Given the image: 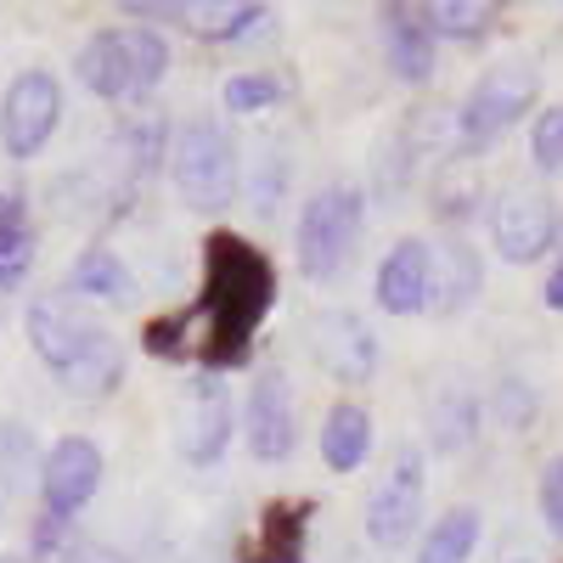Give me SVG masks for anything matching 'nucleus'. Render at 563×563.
<instances>
[{"label":"nucleus","mask_w":563,"mask_h":563,"mask_svg":"<svg viewBox=\"0 0 563 563\" xmlns=\"http://www.w3.org/2000/svg\"><path fill=\"white\" fill-rule=\"evenodd\" d=\"M271 299H276L271 260L238 231H214L203 249V299H198V310L209 316L203 366H238L260 321L271 316Z\"/></svg>","instance_id":"obj_1"},{"label":"nucleus","mask_w":563,"mask_h":563,"mask_svg":"<svg viewBox=\"0 0 563 563\" xmlns=\"http://www.w3.org/2000/svg\"><path fill=\"white\" fill-rule=\"evenodd\" d=\"M29 344L57 378H68L74 395H108L124 378L119 344L102 327H90L68 299H34L29 305Z\"/></svg>","instance_id":"obj_2"},{"label":"nucleus","mask_w":563,"mask_h":563,"mask_svg":"<svg viewBox=\"0 0 563 563\" xmlns=\"http://www.w3.org/2000/svg\"><path fill=\"white\" fill-rule=\"evenodd\" d=\"M79 79L90 97H147V90L169 74V45L153 29H108V34H90L79 45Z\"/></svg>","instance_id":"obj_3"},{"label":"nucleus","mask_w":563,"mask_h":563,"mask_svg":"<svg viewBox=\"0 0 563 563\" xmlns=\"http://www.w3.org/2000/svg\"><path fill=\"white\" fill-rule=\"evenodd\" d=\"M361 220H366V198L361 186L339 180V186H321V192L305 203L299 214V271L310 282H333L361 238Z\"/></svg>","instance_id":"obj_4"},{"label":"nucleus","mask_w":563,"mask_h":563,"mask_svg":"<svg viewBox=\"0 0 563 563\" xmlns=\"http://www.w3.org/2000/svg\"><path fill=\"white\" fill-rule=\"evenodd\" d=\"M169 175L192 209H225L238 198V147L214 119H192L169 147Z\"/></svg>","instance_id":"obj_5"},{"label":"nucleus","mask_w":563,"mask_h":563,"mask_svg":"<svg viewBox=\"0 0 563 563\" xmlns=\"http://www.w3.org/2000/svg\"><path fill=\"white\" fill-rule=\"evenodd\" d=\"M536 97H541V68L530 57H512V63L485 68V79L467 90V102L456 113L462 147H485V141H496L507 124H519V113H530Z\"/></svg>","instance_id":"obj_6"},{"label":"nucleus","mask_w":563,"mask_h":563,"mask_svg":"<svg viewBox=\"0 0 563 563\" xmlns=\"http://www.w3.org/2000/svg\"><path fill=\"white\" fill-rule=\"evenodd\" d=\"M57 119H63V85L45 68L18 74L0 97V147H7V158H34L57 135Z\"/></svg>","instance_id":"obj_7"},{"label":"nucleus","mask_w":563,"mask_h":563,"mask_svg":"<svg viewBox=\"0 0 563 563\" xmlns=\"http://www.w3.org/2000/svg\"><path fill=\"white\" fill-rule=\"evenodd\" d=\"M417 519H422V456H417V445H400L389 456V474L372 485L366 536L378 547H406L417 536Z\"/></svg>","instance_id":"obj_8"},{"label":"nucleus","mask_w":563,"mask_h":563,"mask_svg":"<svg viewBox=\"0 0 563 563\" xmlns=\"http://www.w3.org/2000/svg\"><path fill=\"white\" fill-rule=\"evenodd\" d=\"M490 238H496L501 260L536 265V260L552 249V238H558V209H552L541 192H507V198H496V209H490Z\"/></svg>","instance_id":"obj_9"},{"label":"nucleus","mask_w":563,"mask_h":563,"mask_svg":"<svg viewBox=\"0 0 563 563\" xmlns=\"http://www.w3.org/2000/svg\"><path fill=\"white\" fill-rule=\"evenodd\" d=\"M102 485V451L68 434L57 440L52 451H45V467H40V490H45V507L57 512V519H68V512H79L90 496H97Z\"/></svg>","instance_id":"obj_10"},{"label":"nucleus","mask_w":563,"mask_h":563,"mask_svg":"<svg viewBox=\"0 0 563 563\" xmlns=\"http://www.w3.org/2000/svg\"><path fill=\"white\" fill-rule=\"evenodd\" d=\"M310 339H316V361L333 372L339 384H366L378 372V339L372 327L350 310H327L310 321Z\"/></svg>","instance_id":"obj_11"},{"label":"nucleus","mask_w":563,"mask_h":563,"mask_svg":"<svg viewBox=\"0 0 563 563\" xmlns=\"http://www.w3.org/2000/svg\"><path fill=\"white\" fill-rule=\"evenodd\" d=\"M299 445V422H294V389L282 372H260L249 389V451L260 462H288Z\"/></svg>","instance_id":"obj_12"},{"label":"nucleus","mask_w":563,"mask_h":563,"mask_svg":"<svg viewBox=\"0 0 563 563\" xmlns=\"http://www.w3.org/2000/svg\"><path fill=\"white\" fill-rule=\"evenodd\" d=\"M231 429H238V417H231V395H225V384L198 378L192 395H186V411H180V456L192 462V467L220 462L225 445H231Z\"/></svg>","instance_id":"obj_13"},{"label":"nucleus","mask_w":563,"mask_h":563,"mask_svg":"<svg viewBox=\"0 0 563 563\" xmlns=\"http://www.w3.org/2000/svg\"><path fill=\"white\" fill-rule=\"evenodd\" d=\"M378 305L389 316H417V310H434V249L429 243H395L378 265Z\"/></svg>","instance_id":"obj_14"},{"label":"nucleus","mask_w":563,"mask_h":563,"mask_svg":"<svg viewBox=\"0 0 563 563\" xmlns=\"http://www.w3.org/2000/svg\"><path fill=\"white\" fill-rule=\"evenodd\" d=\"M366 451H372V417L355 400L327 411V422H321V462L333 467V474H355V467L366 462Z\"/></svg>","instance_id":"obj_15"},{"label":"nucleus","mask_w":563,"mask_h":563,"mask_svg":"<svg viewBox=\"0 0 563 563\" xmlns=\"http://www.w3.org/2000/svg\"><path fill=\"white\" fill-rule=\"evenodd\" d=\"M384 40H389V68L406 85L434 79V29L422 23V12H389Z\"/></svg>","instance_id":"obj_16"},{"label":"nucleus","mask_w":563,"mask_h":563,"mask_svg":"<svg viewBox=\"0 0 563 563\" xmlns=\"http://www.w3.org/2000/svg\"><path fill=\"white\" fill-rule=\"evenodd\" d=\"M479 254L467 249V243H451V249H434V310H462V305H474L479 299Z\"/></svg>","instance_id":"obj_17"},{"label":"nucleus","mask_w":563,"mask_h":563,"mask_svg":"<svg viewBox=\"0 0 563 563\" xmlns=\"http://www.w3.org/2000/svg\"><path fill=\"white\" fill-rule=\"evenodd\" d=\"M479 507H451V512H440L434 519V530L422 536V547H417V563H467L474 558V547H479Z\"/></svg>","instance_id":"obj_18"},{"label":"nucleus","mask_w":563,"mask_h":563,"mask_svg":"<svg viewBox=\"0 0 563 563\" xmlns=\"http://www.w3.org/2000/svg\"><path fill=\"white\" fill-rule=\"evenodd\" d=\"M34 265V231L18 192H0V288H18Z\"/></svg>","instance_id":"obj_19"},{"label":"nucleus","mask_w":563,"mask_h":563,"mask_svg":"<svg viewBox=\"0 0 563 563\" xmlns=\"http://www.w3.org/2000/svg\"><path fill=\"white\" fill-rule=\"evenodd\" d=\"M74 294L102 299V305H130L135 282H130V271H124V260L113 249H85L79 265H74Z\"/></svg>","instance_id":"obj_20"},{"label":"nucleus","mask_w":563,"mask_h":563,"mask_svg":"<svg viewBox=\"0 0 563 563\" xmlns=\"http://www.w3.org/2000/svg\"><path fill=\"white\" fill-rule=\"evenodd\" d=\"M496 18L501 12L485 7V0H440V7H422V23L445 40H485L496 29Z\"/></svg>","instance_id":"obj_21"},{"label":"nucleus","mask_w":563,"mask_h":563,"mask_svg":"<svg viewBox=\"0 0 563 563\" xmlns=\"http://www.w3.org/2000/svg\"><path fill=\"white\" fill-rule=\"evenodd\" d=\"M192 34H203V40H238V34H249L260 18H265V7H254V0H225V7H180L175 12Z\"/></svg>","instance_id":"obj_22"},{"label":"nucleus","mask_w":563,"mask_h":563,"mask_svg":"<svg viewBox=\"0 0 563 563\" xmlns=\"http://www.w3.org/2000/svg\"><path fill=\"white\" fill-rule=\"evenodd\" d=\"M474 422H479V400L467 395V389H445L434 400V417H429L434 451H462L467 440H474Z\"/></svg>","instance_id":"obj_23"},{"label":"nucleus","mask_w":563,"mask_h":563,"mask_svg":"<svg viewBox=\"0 0 563 563\" xmlns=\"http://www.w3.org/2000/svg\"><path fill=\"white\" fill-rule=\"evenodd\" d=\"M260 563H305V507H265Z\"/></svg>","instance_id":"obj_24"},{"label":"nucleus","mask_w":563,"mask_h":563,"mask_svg":"<svg viewBox=\"0 0 563 563\" xmlns=\"http://www.w3.org/2000/svg\"><path fill=\"white\" fill-rule=\"evenodd\" d=\"M276 97H282V79L276 74H231L225 90H220L225 113H265Z\"/></svg>","instance_id":"obj_25"},{"label":"nucleus","mask_w":563,"mask_h":563,"mask_svg":"<svg viewBox=\"0 0 563 563\" xmlns=\"http://www.w3.org/2000/svg\"><path fill=\"white\" fill-rule=\"evenodd\" d=\"M119 147H124V169H130L135 180H141V175H153V169H158V158H169V153H164V124H158V119L130 124Z\"/></svg>","instance_id":"obj_26"},{"label":"nucleus","mask_w":563,"mask_h":563,"mask_svg":"<svg viewBox=\"0 0 563 563\" xmlns=\"http://www.w3.org/2000/svg\"><path fill=\"white\" fill-rule=\"evenodd\" d=\"M496 411H501V422H507V429H530V422H536V389L525 384V378H507L501 389H496Z\"/></svg>","instance_id":"obj_27"},{"label":"nucleus","mask_w":563,"mask_h":563,"mask_svg":"<svg viewBox=\"0 0 563 563\" xmlns=\"http://www.w3.org/2000/svg\"><path fill=\"white\" fill-rule=\"evenodd\" d=\"M536 501H541V525L563 541V456H552L541 467V485H536Z\"/></svg>","instance_id":"obj_28"},{"label":"nucleus","mask_w":563,"mask_h":563,"mask_svg":"<svg viewBox=\"0 0 563 563\" xmlns=\"http://www.w3.org/2000/svg\"><path fill=\"white\" fill-rule=\"evenodd\" d=\"M530 153H536L541 169H563V108H552V113L536 119V130H530Z\"/></svg>","instance_id":"obj_29"},{"label":"nucleus","mask_w":563,"mask_h":563,"mask_svg":"<svg viewBox=\"0 0 563 563\" xmlns=\"http://www.w3.org/2000/svg\"><path fill=\"white\" fill-rule=\"evenodd\" d=\"M186 327H192V316H158V321H147V333H141V344H147L153 355H175L180 350V339H186Z\"/></svg>","instance_id":"obj_30"},{"label":"nucleus","mask_w":563,"mask_h":563,"mask_svg":"<svg viewBox=\"0 0 563 563\" xmlns=\"http://www.w3.org/2000/svg\"><path fill=\"white\" fill-rule=\"evenodd\" d=\"M282 186H288V164H276V153H265L260 180H254V209H260V214L276 209V192H282Z\"/></svg>","instance_id":"obj_31"},{"label":"nucleus","mask_w":563,"mask_h":563,"mask_svg":"<svg viewBox=\"0 0 563 563\" xmlns=\"http://www.w3.org/2000/svg\"><path fill=\"white\" fill-rule=\"evenodd\" d=\"M63 536H68V519H57V512H45L40 530H34V552H40V558H52V552L63 547Z\"/></svg>","instance_id":"obj_32"},{"label":"nucleus","mask_w":563,"mask_h":563,"mask_svg":"<svg viewBox=\"0 0 563 563\" xmlns=\"http://www.w3.org/2000/svg\"><path fill=\"white\" fill-rule=\"evenodd\" d=\"M541 299H547V310H563V260L552 265V276H547V294H541Z\"/></svg>","instance_id":"obj_33"},{"label":"nucleus","mask_w":563,"mask_h":563,"mask_svg":"<svg viewBox=\"0 0 563 563\" xmlns=\"http://www.w3.org/2000/svg\"><path fill=\"white\" fill-rule=\"evenodd\" d=\"M512 563H530V558H512Z\"/></svg>","instance_id":"obj_34"},{"label":"nucleus","mask_w":563,"mask_h":563,"mask_svg":"<svg viewBox=\"0 0 563 563\" xmlns=\"http://www.w3.org/2000/svg\"><path fill=\"white\" fill-rule=\"evenodd\" d=\"M0 563H18V558H0Z\"/></svg>","instance_id":"obj_35"}]
</instances>
